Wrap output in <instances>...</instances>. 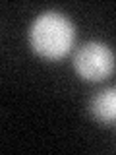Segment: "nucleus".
<instances>
[{
    "mask_svg": "<svg viewBox=\"0 0 116 155\" xmlns=\"http://www.w3.org/2000/svg\"><path fill=\"white\" fill-rule=\"evenodd\" d=\"M89 113L101 124L116 122V87H105L97 91L89 101Z\"/></svg>",
    "mask_w": 116,
    "mask_h": 155,
    "instance_id": "3",
    "label": "nucleus"
},
{
    "mask_svg": "<svg viewBox=\"0 0 116 155\" xmlns=\"http://www.w3.org/2000/svg\"><path fill=\"white\" fill-rule=\"evenodd\" d=\"M31 51L45 60H60L74 48L76 25L56 10H45L31 21L27 31Z\"/></svg>",
    "mask_w": 116,
    "mask_h": 155,
    "instance_id": "1",
    "label": "nucleus"
},
{
    "mask_svg": "<svg viewBox=\"0 0 116 155\" xmlns=\"http://www.w3.org/2000/svg\"><path fill=\"white\" fill-rule=\"evenodd\" d=\"M72 68L83 81L99 84L110 78V74L114 72L116 54L106 43L93 39L76 48L72 56Z\"/></svg>",
    "mask_w": 116,
    "mask_h": 155,
    "instance_id": "2",
    "label": "nucleus"
}]
</instances>
